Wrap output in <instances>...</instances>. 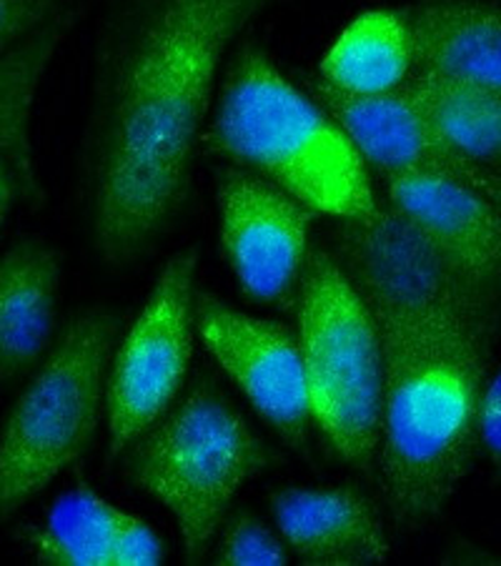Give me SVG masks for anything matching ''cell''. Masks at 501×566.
Wrapping results in <instances>:
<instances>
[{
  "mask_svg": "<svg viewBox=\"0 0 501 566\" xmlns=\"http://www.w3.org/2000/svg\"><path fill=\"white\" fill-rule=\"evenodd\" d=\"M116 324L75 316L35 366L0 429V518L51 486L96 437L106 409Z\"/></svg>",
  "mask_w": 501,
  "mask_h": 566,
  "instance_id": "cell-5",
  "label": "cell"
},
{
  "mask_svg": "<svg viewBox=\"0 0 501 566\" xmlns=\"http://www.w3.org/2000/svg\"><path fill=\"white\" fill-rule=\"evenodd\" d=\"M211 148L328 219H362L379 206L346 130L257 49L236 55L226 75Z\"/></svg>",
  "mask_w": 501,
  "mask_h": 566,
  "instance_id": "cell-3",
  "label": "cell"
},
{
  "mask_svg": "<svg viewBox=\"0 0 501 566\" xmlns=\"http://www.w3.org/2000/svg\"><path fill=\"white\" fill-rule=\"evenodd\" d=\"M316 98L346 130L364 164L374 166L382 178L434 176L474 188L501 203V171L471 164L443 146L401 91L356 96L321 81Z\"/></svg>",
  "mask_w": 501,
  "mask_h": 566,
  "instance_id": "cell-11",
  "label": "cell"
},
{
  "mask_svg": "<svg viewBox=\"0 0 501 566\" xmlns=\"http://www.w3.org/2000/svg\"><path fill=\"white\" fill-rule=\"evenodd\" d=\"M479 449L501 479V366L487 376L479 403Z\"/></svg>",
  "mask_w": 501,
  "mask_h": 566,
  "instance_id": "cell-23",
  "label": "cell"
},
{
  "mask_svg": "<svg viewBox=\"0 0 501 566\" xmlns=\"http://www.w3.org/2000/svg\"><path fill=\"white\" fill-rule=\"evenodd\" d=\"M294 306L311 419L338 459L372 467L384 403V346L372 311L324 249L309 253Z\"/></svg>",
  "mask_w": 501,
  "mask_h": 566,
  "instance_id": "cell-7",
  "label": "cell"
},
{
  "mask_svg": "<svg viewBox=\"0 0 501 566\" xmlns=\"http://www.w3.org/2000/svg\"><path fill=\"white\" fill-rule=\"evenodd\" d=\"M338 261L379 328L382 346L477 336L497 342L501 311L386 201L338 221Z\"/></svg>",
  "mask_w": 501,
  "mask_h": 566,
  "instance_id": "cell-6",
  "label": "cell"
},
{
  "mask_svg": "<svg viewBox=\"0 0 501 566\" xmlns=\"http://www.w3.org/2000/svg\"><path fill=\"white\" fill-rule=\"evenodd\" d=\"M494 344L477 336L384 346L376 467L396 526L427 530L447 512L479 451V403Z\"/></svg>",
  "mask_w": 501,
  "mask_h": 566,
  "instance_id": "cell-2",
  "label": "cell"
},
{
  "mask_svg": "<svg viewBox=\"0 0 501 566\" xmlns=\"http://www.w3.org/2000/svg\"><path fill=\"white\" fill-rule=\"evenodd\" d=\"M386 201L501 311V203L434 176H386Z\"/></svg>",
  "mask_w": 501,
  "mask_h": 566,
  "instance_id": "cell-12",
  "label": "cell"
},
{
  "mask_svg": "<svg viewBox=\"0 0 501 566\" xmlns=\"http://www.w3.org/2000/svg\"><path fill=\"white\" fill-rule=\"evenodd\" d=\"M221 542L216 549V564L221 566H281L289 562V552L261 518L239 514L221 524Z\"/></svg>",
  "mask_w": 501,
  "mask_h": 566,
  "instance_id": "cell-20",
  "label": "cell"
},
{
  "mask_svg": "<svg viewBox=\"0 0 501 566\" xmlns=\"http://www.w3.org/2000/svg\"><path fill=\"white\" fill-rule=\"evenodd\" d=\"M38 198H43V193L38 186L31 140L0 146V229L18 201H38Z\"/></svg>",
  "mask_w": 501,
  "mask_h": 566,
  "instance_id": "cell-21",
  "label": "cell"
},
{
  "mask_svg": "<svg viewBox=\"0 0 501 566\" xmlns=\"http://www.w3.org/2000/svg\"><path fill=\"white\" fill-rule=\"evenodd\" d=\"M61 253L23 239L0 253V381L33 371L55 342Z\"/></svg>",
  "mask_w": 501,
  "mask_h": 566,
  "instance_id": "cell-15",
  "label": "cell"
},
{
  "mask_svg": "<svg viewBox=\"0 0 501 566\" xmlns=\"http://www.w3.org/2000/svg\"><path fill=\"white\" fill-rule=\"evenodd\" d=\"M75 15L63 11L51 23L0 53V146L31 140V111L43 75L73 28Z\"/></svg>",
  "mask_w": 501,
  "mask_h": 566,
  "instance_id": "cell-19",
  "label": "cell"
},
{
  "mask_svg": "<svg viewBox=\"0 0 501 566\" xmlns=\"http://www.w3.org/2000/svg\"><path fill=\"white\" fill-rule=\"evenodd\" d=\"M411 71V35L399 11H366L354 18L321 61V81L356 96L399 91Z\"/></svg>",
  "mask_w": 501,
  "mask_h": 566,
  "instance_id": "cell-17",
  "label": "cell"
},
{
  "mask_svg": "<svg viewBox=\"0 0 501 566\" xmlns=\"http://www.w3.org/2000/svg\"><path fill=\"white\" fill-rule=\"evenodd\" d=\"M263 0H146L113 45L91 134L93 247L138 261L184 209L226 53Z\"/></svg>",
  "mask_w": 501,
  "mask_h": 566,
  "instance_id": "cell-1",
  "label": "cell"
},
{
  "mask_svg": "<svg viewBox=\"0 0 501 566\" xmlns=\"http://www.w3.org/2000/svg\"><path fill=\"white\" fill-rule=\"evenodd\" d=\"M126 454V476L174 516L191 562L208 552L239 489L269 464L243 413L208 384H196Z\"/></svg>",
  "mask_w": 501,
  "mask_h": 566,
  "instance_id": "cell-4",
  "label": "cell"
},
{
  "mask_svg": "<svg viewBox=\"0 0 501 566\" xmlns=\"http://www.w3.org/2000/svg\"><path fill=\"white\" fill-rule=\"evenodd\" d=\"M194 328L259 417L289 443L301 447L314 419L299 336L276 321L246 314L211 294H196Z\"/></svg>",
  "mask_w": 501,
  "mask_h": 566,
  "instance_id": "cell-10",
  "label": "cell"
},
{
  "mask_svg": "<svg viewBox=\"0 0 501 566\" xmlns=\"http://www.w3.org/2000/svg\"><path fill=\"white\" fill-rule=\"evenodd\" d=\"M399 91L449 150L501 171V98L421 65Z\"/></svg>",
  "mask_w": 501,
  "mask_h": 566,
  "instance_id": "cell-16",
  "label": "cell"
},
{
  "mask_svg": "<svg viewBox=\"0 0 501 566\" xmlns=\"http://www.w3.org/2000/svg\"><path fill=\"white\" fill-rule=\"evenodd\" d=\"M216 206L223 256L243 294L267 306L294 304L314 211L243 168L221 171Z\"/></svg>",
  "mask_w": 501,
  "mask_h": 566,
  "instance_id": "cell-9",
  "label": "cell"
},
{
  "mask_svg": "<svg viewBox=\"0 0 501 566\" xmlns=\"http://www.w3.org/2000/svg\"><path fill=\"white\" fill-rule=\"evenodd\" d=\"M497 3H501V0H497Z\"/></svg>",
  "mask_w": 501,
  "mask_h": 566,
  "instance_id": "cell-24",
  "label": "cell"
},
{
  "mask_svg": "<svg viewBox=\"0 0 501 566\" xmlns=\"http://www.w3.org/2000/svg\"><path fill=\"white\" fill-rule=\"evenodd\" d=\"M196 251L166 261L134 324L111 356L106 419L108 461L126 451L174 407L194 354Z\"/></svg>",
  "mask_w": 501,
  "mask_h": 566,
  "instance_id": "cell-8",
  "label": "cell"
},
{
  "mask_svg": "<svg viewBox=\"0 0 501 566\" xmlns=\"http://www.w3.org/2000/svg\"><path fill=\"white\" fill-rule=\"evenodd\" d=\"M126 509L79 484L55 499L31 534V552L49 566H116Z\"/></svg>",
  "mask_w": 501,
  "mask_h": 566,
  "instance_id": "cell-18",
  "label": "cell"
},
{
  "mask_svg": "<svg viewBox=\"0 0 501 566\" xmlns=\"http://www.w3.org/2000/svg\"><path fill=\"white\" fill-rule=\"evenodd\" d=\"M63 11H69L65 0H0V53L11 51Z\"/></svg>",
  "mask_w": 501,
  "mask_h": 566,
  "instance_id": "cell-22",
  "label": "cell"
},
{
  "mask_svg": "<svg viewBox=\"0 0 501 566\" xmlns=\"http://www.w3.org/2000/svg\"><path fill=\"white\" fill-rule=\"evenodd\" d=\"M283 544L306 566H366L392 556L374 504L352 486H289L271 496Z\"/></svg>",
  "mask_w": 501,
  "mask_h": 566,
  "instance_id": "cell-13",
  "label": "cell"
},
{
  "mask_svg": "<svg viewBox=\"0 0 501 566\" xmlns=\"http://www.w3.org/2000/svg\"><path fill=\"white\" fill-rule=\"evenodd\" d=\"M399 15L409 28L414 65L501 98V3L419 0Z\"/></svg>",
  "mask_w": 501,
  "mask_h": 566,
  "instance_id": "cell-14",
  "label": "cell"
}]
</instances>
